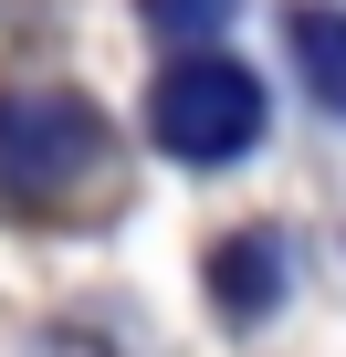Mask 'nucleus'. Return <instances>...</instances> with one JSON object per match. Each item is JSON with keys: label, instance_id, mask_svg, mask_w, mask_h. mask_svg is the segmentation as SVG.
Returning <instances> with one entry per match:
<instances>
[{"label": "nucleus", "instance_id": "f257e3e1", "mask_svg": "<svg viewBox=\"0 0 346 357\" xmlns=\"http://www.w3.org/2000/svg\"><path fill=\"white\" fill-rule=\"evenodd\" d=\"M105 168V116L74 84H11L0 95V190L11 200H74Z\"/></svg>", "mask_w": 346, "mask_h": 357}, {"label": "nucleus", "instance_id": "f03ea898", "mask_svg": "<svg viewBox=\"0 0 346 357\" xmlns=\"http://www.w3.org/2000/svg\"><path fill=\"white\" fill-rule=\"evenodd\" d=\"M147 137L168 158H189V168L242 158L262 137V74L231 63V53H179V63L157 74V95H147Z\"/></svg>", "mask_w": 346, "mask_h": 357}, {"label": "nucleus", "instance_id": "7ed1b4c3", "mask_svg": "<svg viewBox=\"0 0 346 357\" xmlns=\"http://www.w3.org/2000/svg\"><path fill=\"white\" fill-rule=\"evenodd\" d=\"M210 294H221L231 315H273V294H283V242H273V231H231V242L210 252Z\"/></svg>", "mask_w": 346, "mask_h": 357}, {"label": "nucleus", "instance_id": "39448f33", "mask_svg": "<svg viewBox=\"0 0 346 357\" xmlns=\"http://www.w3.org/2000/svg\"><path fill=\"white\" fill-rule=\"evenodd\" d=\"M136 22H147L157 43H200V32L231 22V0H136Z\"/></svg>", "mask_w": 346, "mask_h": 357}, {"label": "nucleus", "instance_id": "20e7f679", "mask_svg": "<svg viewBox=\"0 0 346 357\" xmlns=\"http://www.w3.org/2000/svg\"><path fill=\"white\" fill-rule=\"evenodd\" d=\"M283 43H294V63H304V95L346 116V11H325V0H315V11L283 22Z\"/></svg>", "mask_w": 346, "mask_h": 357}]
</instances>
